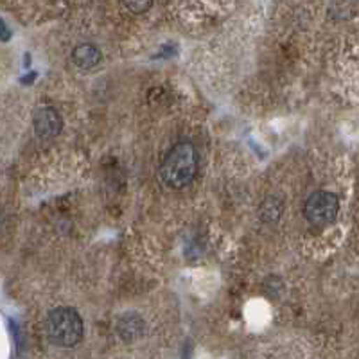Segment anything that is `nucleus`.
<instances>
[{
  "label": "nucleus",
  "mask_w": 359,
  "mask_h": 359,
  "mask_svg": "<svg viewBox=\"0 0 359 359\" xmlns=\"http://www.w3.org/2000/svg\"><path fill=\"white\" fill-rule=\"evenodd\" d=\"M198 173V153L191 142H178L169 149L159 169L162 184L175 191L189 187Z\"/></svg>",
  "instance_id": "nucleus-1"
},
{
  "label": "nucleus",
  "mask_w": 359,
  "mask_h": 359,
  "mask_svg": "<svg viewBox=\"0 0 359 359\" xmlns=\"http://www.w3.org/2000/svg\"><path fill=\"white\" fill-rule=\"evenodd\" d=\"M47 338L59 349H72L83 339L85 325L80 313L72 307H56L45 320Z\"/></svg>",
  "instance_id": "nucleus-2"
},
{
  "label": "nucleus",
  "mask_w": 359,
  "mask_h": 359,
  "mask_svg": "<svg viewBox=\"0 0 359 359\" xmlns=\"http://www.w3.org/2000/svg\"><path fill=\"white\" fill-rule=\"evenodd\" d=\"M339 212V200L335 192H313L304 205V216L314 228H325L336 221Z\"/></svg>",
  "instance_id": "nucleus-3"
},
{
  "label": "nucleus",
  "mask_w": 359,
  "mask_h": 359,
  "mask_svg": "<svg viewBox=\"0 0 359 359\" xmlns=\"http://www.w3.org/2000/svg\"><path fill=\"white\" fill-rule=\"evenodd\" d=\"M33 128L36 137L42 138V140H50V138L58 137L63 128L61 113L52 106L36 110L33 117Z\"/></svg>",
  "instance_id": "nucleus-4"
},
{
  "label": "nucleus",
  "mask_w": 359,
  "mask_h": 359,
  "mask_svg": "<svg viewBox=\"0 0 359 359\" xmlns=\"http://www.w3.org/2000/svg\"><path fill=\"white\" fill-rule=\"evenodd\" d=\"M146 332V322L138 313H124L117 320V335L124 343H133Z\"/></svg>",
  "instance_id": "nucleus-5"
},
{
  "label": "nucleus",
  "mask_w": 359,
  "mask_h": 359,
  "mask_svg": "<svg viewBox=\"0 0 359 359\" xmlns=\"http://www.w3.org/2000/svg\"><path fill=\"white\" fill-rule=\"evenodd\" d=\"M101 59H103V54L94 43H80L72 50V61L81 71H90V68L97 67Z\"/></svg>",
  "instance_id": "nucleus-6"
},
{
  "label": "nucleus",
  "mask_w": 359,
  "mask_h": 359,
  "mask_svg": "<svg viewBox=\"0 0 359 359\" xmlns=\"http://www.w3.org/2000/svg\"><path fill=\"white\" fill-rule=\"evenodd\" d=\"M122 4L133 15H144L153 8V0H122Z\"/></svg>",
  "instance_id": "nucleus-7"
}]
</instances>
